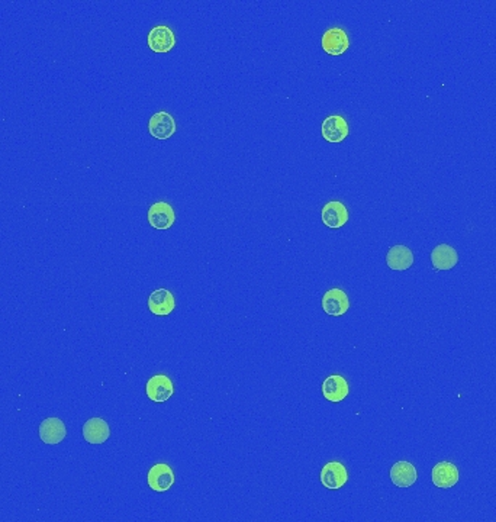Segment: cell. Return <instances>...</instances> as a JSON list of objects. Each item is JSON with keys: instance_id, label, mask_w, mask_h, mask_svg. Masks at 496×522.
<instances>
[{"instance_id": "6da1fadb", "label": "cell", "mask_w": 496, "mask_h": 522, "mask_svg": "<svg viewBox=\"0 0 496 522\" xmlns=\"http://www.w3.org/2000/svg\"><path fill=\"white\" fill-rule=\"evenodd\" d=\"M173 469L167 463H157L149 470L147 481L151 491L156 494H164L171 489L174 484Z\"/></svg>"}, {"instance_id": "7a4b0ae2", "label": "cell", "mask_w": 496, "mask_h": 522, "mask_svg": "<svg viewBox=\"0 0 496 522\" xmlns=\"http://www.w3.org/2000/svg\"><path fill=\"white\" fill-rule=\"evenodd\" d=\"M149 48L157 54L170 53L176 46V36L173 31L166 25L154 26L147 36Z\"/></svg>"}, {"instance_id": "3957f363", "label": "cell", "mask_w": 496, "mask_h": 522, "mask_svg": "<svg viewBox=\"0 0 496 522\" xmlns=\"http://www.w3.org/2000/svg\"><path fill=\"white\" fill-rule=\"evenodd\" d=\"M147 218H149V223L154 230L164 231L173 227V223L176 220V213L170 203L156 202L149 209Z\"/></svg>"}, {"instance_id": "277c9868", "label": "cell", "mask_w": 496, "mask_h": 522, "mask_svg": "<svg viewBox=\"0 0 496 522\" xmlns=\"http://www.w3.org/2000/svg\"><path fill=\"white\" fill-rule=\"evenodd\" d=\"M176 121L166 110L156 112V114L149 121V131L151 137L157 139H168L176 134Z\"/></svg>"}, {"instance_id": "5b68a950", "label": "cell", "mask_w": 496, "mask_h": 522, "mask_svg": "<svg viewBox=\"0 0 496 522\" xmlns=\"http://www.w3.org/2000/svg\"><path fill=\"white\" fill-rule=\"evenodd\" d=\"M146 393L150 400L161 403L168 400L174 393V385L166 375H154L146 385Z\"/></svg>"}, {"instance_id": "8992f818", "label": "cell", "mask_w": 496, "mask_h": 522, "mask_svg": "<svg viewBox=\"0 0 496 522\" xmlns=\"http://www.w3.org/2000/svg\"><path fill=\"white\" fill-rule=\"evenodd\" d=\"M321 483L327 489H341L348 480V473L341 462H330L321 469Z\"/></svg>"}, {"instance_id": "52a82bcc", "label": "cell", "mask_w": 496, "mask_h": 522, "mask_svg": "<svg viewBox=\"0 0 496 522\" xmlns=\"http://www.w3.org/2000/svg\"><path fill=\"white\" fill-rule=\"evenodd\" d=\"M323 309L330 316H341L350 309L348 296L343 289L334 287L323 296Z\"/></svg>"}, {"instance_id": "ba28073f", "label": "cell", "mask_w": 496, "mask_h": 522, "mask_svg": "<svg viewBox=\"0 0 496 522\" xmlns=\"http://www.w3.org/2000/svg\"><path fill=\"white\" fill-rule=\"evenodd\" d=\"M323 50L330 55H341L350 47V38L341 28H331L325 31L321 40Z\"/></svg>"}, {"instance_id": "9c48e42d", "label": "cell", "mask_w": 496, "mask_h": 522, "mask_svg": "<svg viewBox=\"0 0 496 522\" xmlns=\"http://www.w3.org/2000/svg\"><path fill=\"white\" fill-rule=\"evenodd\" d=\"M431 479H433L434 486L440 489H450L455 486L460 479L458 469L451 462H440L433 467Z\"/></svg>"}, {"instance_id": "30bf717a", "label": "cell", "mask_w": 496, "mask_h": 522, "mask_svg": "<svg viewBox=\"0 0 496 522\" xmlns=\"http://www.w3.org/2000/svg\"><path fill=\"white\" fill-rule=\"evenodd\" d=\"M321 218L325 227L337 230L345 225L350 215L344 203H341L340 201H330L328 203L324 205L321 211Z\"/></svg>"}, {"instance_id": "8fae6325", "label": "cell", "mask_w": 496, "mask_h": 522, "mask_svg": "<svg viewBox=\"0 0 496 522\" xmlns=\"http://www.w3.org/2000/svg\"><path fill=\"white\" fill-rule=\"evenodd\" d=\"M348 132H350L348 124L341 115H331L323 121L321 134L324 139L328 142L333 144L343 142L348 137Z\"/></svg>"}, {"instance_id": "7c38bea8", "label": "cell", "mask_w": 496, "mask_h": 522, "mask_svg": "<svg viewBox=\"0 0 496 522\" xmlns=\"http://www.w3.org/2000/svg\"><path fill=\"white\" fill-rule=\"evenodd\" d=\"M386 265L389 269L395 272L408 270L414 265V252L406 245H394L389 248L386 254Z\"/></svg>"}, {"instance_id": "4fadbf2b", "label": "cell", "mask_w": 496, "mask_h": 522, "mask_svg": "<svg viewBox=\"0 0 496 522\" xmlns=\"http://www.w3.org/2000/svg\"><path fill=\"white\" fill-rule=\"evenodd\" d=\"M109 437H111L109 424L99 417L90 418L83 424V438L89 444L93 445L103 444L109 440Z\"/></svg>"}, {"instance_id": "5bb4252c", "label": "cell", "mask_w": 496, "mask_h": 522, "mask_svg": "<svg viewBox=\"0 0 496 522\" xmlns=\"http://www.w3.org/2000/svg\"><path fill=\"white\" fill-rule=\"evenodd\" d=\"M176 308L174 296L167 289H157L149 297V309L157 316H167Z\"/></svg>"}, {"instance_id": "9a60e30c", "label": "cell", "mask_w": 496, "mask_h": 522, "mask_svg": "<svg viewBox=\"0 0 496 522\" xmlns=\"http://www.w3.org/2000/svg\"><path fill=\"white\" fill-rule=\"evenodd\" d=\"M67 435L65 424L55 417L47 418L40 424V440L47 445L60 444Z\"/></svg>"}, {"instance_id": "2e32d148", "label": "cell", "mask_w": 496, "mask_h": 522, "mask_svg": "<svg viewBox=\"0 0 496 522\" xmlns=\"http://www.w3.org/2000/svg\"><path fill=\"white\" fill-rule=\"evenodd\" d=\"M457 263H458V254L448 244H440L431 252V265L438 272L451 270L453 267L457 266Z\"/></svg>"}, {"instance_id": "e0dca14e", "label": "cell", "mask_w": 496, "mask_h": 522, "mask_svg": "<svg viewBox=\"0 0 496 522\" xmlns=\"http://www.w3.org/2000/svg\"><path fill=\"white\" fill-rule=\"evenodd\" d=\"M418 473L412 463L401 460L391 467V480L398 488H411L416 481Z\"/></svg>"}, {"instance_id": "ac0fdd59", "label": "cell", "mask_w": 496, "mask_h": 522, "mask_svg": "<svg viewBox=\"0 0 496 522\" xmlns=\"http://www.w3.org/2000/svg\"><path fill=\"white\" fill-rule=\"evenodd\" d=\"M350 393L347 380L341 375H331L323 383V395L330 402H341Z\"/></svg>"}]
</instances>
